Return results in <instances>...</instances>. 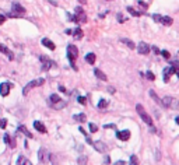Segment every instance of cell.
<instances>
[{
  "instance_id": "1",
  "label": "cell",
  "mask_w": 179,
  "mask_h": 165,
  "mask_svg": "<svg viewBox=\"0 0 179 165\" xmlns=\"http://www.w3.org/2000/svg\"><path fill=\"white\" fill-rule=\"evenodd\" d=\"M77 56H78V49H77L74 45H69V46H67V59H69V62H70L71 67H73L74 70H77L76 64H74Z\"/></svg>"
},
{
  "instance_id": "2",
  "label": "cell",
  "mask_w": 179,
  "mask_h": 165,
  "mask_svg": "<svg viewBox=\"0 0 179 165\" xmlns=\"http://www.w3.org/2000/svg\"><path fill=\"white\" fill-rule=\"evenodd\" d=\"M67 16H69V20L74 21V23H78V24H83V23L87 21V17H85V14H84L81 7H77L74 16H70V14H67Z\"/></svg>"
},
{
  "instance_id": "3",
  "label": "cell",
  "mask_w": 179,
  "mask_h": 165,
  "mask_svg": "<svg viewBox=\"0 0 179 165\" xmlns=\"http://www.w3.org/2000/svg\"><path fill=\"white\" fill-rule=\"evenodd\" d=\"M136 111H137V114L140 115V118L143 119V121L147 123L148 126H153V119H151V116L144 111V108H143V105H140V104H137L136 105Z\"/></svg>"
},
{
  "instance_id": "4",
  "label": "cell",
  "mask_w": 179,
  "mask_h": 165,
  "mask_svg": "<svg viewBox=\"0 0 179 165\" xmlns=\"http://www.w3.org/2000/svg\"><path fill=\"white\" fill-rule=\"evenodd\" d=\"M162 105L169 109H179V101L176 98H172V97H165L162 99Z\"/></svg>"
},
{
  "instance_id": "5",
  "label": "cell",
  "mask_w": 179,
  "mask_h": 165,
  "mask_svg": "<svg viewBox=\"0 0 179 165\" xmlns=\"http://www.w3.org/2000/svg\"><path fill=\"white\" fill-rule=\"evenodd\" d=\"M44 82H45V78H37V80H32V81H30L25 87H24V90H23V94H24V95H27L30 90L35 88V87H39V85H42Z\"/></svg>"
},
{
  "instance_id": "6",
  "label": "cell",
  "mask_w": 179,
  "mask_h": 165,
  "mask_svg": "<svg viewBox=\"0 0 179 165\" xmlns=\"http://www.w3.org/2000/svg\"><path fill=\"white\" fill-rule=\"evenodd\" d=\"M38 159L39 162H42V164H49L51 162V152L48 151L46 148H41L38 151Z\"/></svg>"
},
{
  "instance_id": "7",
  "label": "cell",
  "mask_w": 179,
  "mask_h": 165,
  "mask_svg": "<svg viewBox=\"0 0 179 165\" xmlns=\"http://www.w3.org/2000/svg\"><path fill=\"white\" fill-rule=\"evenodd\" d=\"M11 11H13V13L8 14L10 17H21L23 14L25 13V8L21 6V4H18V3H13V6H11Z\"/></svg>"
},
{
  "instance_id": "8",
  "label": "cell",
  "mask_w": 179,
  "mask_h": 165,
  "mask_svg": "<svg viewBox=\"0 0 179 165\" xmlns=\"http://www.w3.org/2000/svg\"><path fill=\"white\" fill-rule=\"evenodd\" d=\"M39 60L42 62V70H44V71H48L51 67H56V63L52 62L51 59L46 57L45 55H41V56H39Z\"/></svg>"
},
{
  "instance_id": "9",
  "label": "cell",
  "mask_w": 179,
  "mask_h": 165,
  "mask_svg": "<svg viewBox=\"0 0 179 165\" xmlns=\"http://www.w3.org/2000/svg\"><path fill=\"white\" fill-rule=\"evenodd\" d=\"M175 71H176V67H175V66H172V67H165L164 71H162V74H164V81L169 82V77H171V74H175Z\"/></svg>"
},
{
  "instance_id": "10",
  "label": "cell",
  "mask_w": 179,
  "mask_h": 165,
  "mask_svg": "<svg viewBox=\"0 0 179 165\" xmlns=\"http://www.w3.org/2000/svg\"><path fill=\"white\" fill-rule=\"evenodd\" d=\"M11 82H1L0 84V94L3 97H7L10 94V88H11Z\"/></svg>"
},
{
  "instance_id": "11",
  "label": "cell",
  "mask_w": 179,
  "mask_h": 165,
  "mask_svg": "<svg viewBox=\"0 0 179 165\" xmlns=\"http://www.w3.org/2000/svg\"><path fill=\"white\" fill-rule=\"evenodd\" d=\"M150 45L146 44V42H140L139 44V46H137V52L140 53V55H148L150 53Z\"/></svg>"
},
{
  "instance_id": "12",
  "label": "cell",
  "mask_w": 179,
  "mask_h": 165,
  "mask_svg": "<svg viewBox=\"0 0 179 165\" xmlns=\"http://www.w3.org/2000/svg\"><path fill=\"white\" fill-rule=\"evenodd\" d=\"M92 146L95 148L98 152H105L108 148H106V144L104 143V141H95V143H92Z\"/></svg>"
},
{
  "instance_id": "13",
  "label": "cell",
  "mask_w": 179,
  "mask_h": 165,
  "mask_svg": "<svg viewBox=\"0 0 179 165\" xmlns=\"http://www.w3.org/2000/svg\"><path fill=\"white\" fill-rule=\"evenodd\" d=\"M116 137H118L119 140H122V141H128V140L130 139V132H129V130L118 132V133H116Z\"/></svg>"
},
{
  "instance_id": "14",
  "label": "cell",
  "mask_w": 179,
  "mask_h": 165,
  "mask_svg": "<svg viewBox=\"0 0 179 165\" xmlns=\"http://www.w3.org/2000/svg\"><path fill=\"white\" fill-rule=\"evenodd\" d=\"M94 74H95V77H97V78H99L101 81H106V80H108L106 74L104 73L102 70H99V69H95V70H94Z\"/></svg>"
},
{
  "instance_id": "15",
  "label": "cell",
  "mask_w": 179,
  "mask_h": 165,
  "mask_svg": "<svg viewBox=\"0 0 179 165\" xmlns=\"http://www.w3.org/2000/svg\"><path fill=\"white\" fill-rule=\"evenodd\" d=\"M42 45H44V46H46L48 49H51V51H55V49H56V45L53 44L51 39H48V38L42 39Z\"/></svg>"
},
{
  "instance_id": "16",
  "label": "cell",
  "mask_w": 179,
  "mask_h": 165,
  "mask_svg": "<svg viewBox=\"0 0 179 165\" xmlns=\"http://www.w3.org/2000/svg\"><path fill=\"white\" fill-rule=\"evenodd\" d=\"M0 52H1V53H4V55H7L10 60H13V59H14L13 52H11V51H8V48H6L4 45H1V44H0Z\"/></svg>"
},
{
  "instance_id": "17",
  "label": "cell",
  "mask_w": 179,
  "mask_h": 165,
  "mask_svg": "<svg viewBox=\"0 0 179 165\" xmlns=\"http://www.w3.org/2000/svg\"><path fill=\"white\" fill-rule=\"evenodd\" d=\"M34 127L38 130L39 133H46V127H45V125L42 123V122L35 121V122H34Z\"/></svg>"
},
{
  "instance_id": "18",
  "label": "cell",
  "mask_w": 179,
  "mask_h": 165,
  "mask_svg": "<svg viewBox=\"0 0 179 165\" xmlns=\"http://www.w3.org/2000/svg\"><path fill=\"white\" fill-rule=\"evenodd\" d=\"M17 165H32L31 161L28 158H25L24 155H20L18 159H17Z\"/></svg>"
},
{
  "instance_id": "19",
  "label": "cell",
  "mask_w": 179,
  "mask_h": 165,
  "mask_svg": "<svg viewBox=\"0 0 179 165\" xmlns=\"http://www.w3.org/2000/svg\"><path fill=\"white\" fill-rule=\"evenodd\" d=\"M148 94H150V97H151V98H153V99H154L155 102H157L158 105H161V106H164V105H162V99H161V98H158V95H157V94L154 92L153 90H150V92H148Z\"/></svg>"
},
{
  "instance_id": "20",
  "label": "cell",
  "mask_w": 179,
  "mask_h": 165,
  "mask_svg": "<svg viewBox=\"0 0 179 165\" xmlns=\"http://www.w3.org/2000/svg\"><path fill=\"white\" fill-rule=\"evenodd\" d=\"M73 119H74V121H76V122H80V123H84V122L87 121V116H85V115H84V114H77V115H74V116H73Z\"/></svg>"
},
{
  "instance_id": "21",
  "label": "cell",
  "mask_w": 179,
  "mask_h": 165,
  "mask_svg": "<svg viewBox=\"0 0 179 165\" xmlns=\"http://www.w3.org/2000/svg\"><path fill=\"white\" fill-rule=\"evenodd\" d=\"M73 38L74 39H81L83 38V31H81V28H80V27H77L76 30L73 31Z\"/></svg>"
},
{
  "instance_id": "22",
  "label": "cell",
  "mask_w": 179,
  "mask_h": 165,
  "mask_svg": "<svg viewBox=\"0 0 179 165\" xmlns=\"http://www.w3.org/2000/svg\"><path fill=\"white\" fill-rule=\"evenodd\" d=\"M95 59H97L95 53H87V56H85V60H87V63H90V64L95 63Z\"/></svg>"
},
{
  "instance_id": "23",
  "label": "cell",
  "mask_w": 179,
  "mask_h": 165,
  "mask_svg": "<svg viewBox=\"0 0 179 165\" xmlns=\"http://www.w3.org/2000/svg\"><path fill=\"white\" fill-rule=\"evenodd\" d=\"M121 42H123V44L126 45V46H129L130 49H134V48H136V45L133 44V41H130V39H128V38H121Z\"/></svg>"
},
{
  "instance_id": "24",
  "label": "cell",
  "mask_w": 179,
  "mask_h": 165,
  "mask_svg": "<svg viewBox=\"0 0 179 165\" xmlns=\"http://www.w3.org/2000/svg\"><path fill=\"white\" fill-rule=\"evenodd\" d=\"M18 130L20 132H21V133H24L27 136V137H30V139H32V134H31V132H30V130H28V129H27L25 126H24V125H21V126L18 127Z\"/></svg>"
},
{
  "instance_id": "25",
  "label": "cell",
  "mask_w": 179,
  "mask_h": 165,
  "mask_svg": "<svg viewBox=\"0 0 179 165\" xmlns=\"http://www.w3.org/2000/svg\"><path fill=\"white\" fill-rule=\"evenodd\" d=\"M173 23V20L171 17H168V16H162V21H161V24H164V25H171Z\"/></svg>"
},
{
  "instance_id": "26",
  "label": "cell",
  "mask_w": 179,
  "mask_h": 165,
  "mask_svg": "<svg viewBox=\"0 0 179 165\" xmlns=\"http://www.w3.org/2000/svg\"><path fill=\"white\" fill-rule=\"evenodd\" d=\"M51 106L53 109H62V108H64V106H66V101H62V99H60L59 102L53 104V105H51Z\"/></svg>"
},
{
  "instance_id": "27",
  "label": "cell",
  "mask_w": 179,
  "mask_h": 165,
  "mask_svg": "<svg viewBox=\"0 0 179 165\" xmlns=\"http://www.w3.org/2000/svg\"><path fill=\"white\" fill-rule=\"evenodd\" d=\"M60 101V97L58 95V94H52L51 98H49V104L51 105H53V104H56V102Z\"/></svg>"
},
{
  "instance_id": "28",
  "label": "cell",
  "mask_w": 179,
  "mask_h": 165,
  "mask_svg": "<svg viewBox=\"0 0 179 165\" xmlns=\"http://www.w3.org/2000/svg\"><path fill=\"white\" fill-rule=\"evenodd\" d=\"M128 11L132 16H134V17H140V16H143V13L141 11H137V10H134L133 7H128Z\"/></svg>"
},
{
  "instance_id": "29",
  "label": "cell",
  "mask_w": 179,
  "mask_h": 165,
  "mask_svg": "<svg viewBox=\"0 0 179 165\" xmlns=\"http://www.w3.org/2000/svg\"><path fill=\"white\" fill-rule=\"evenodd\" d=\"M77 164H78V165H87V164H88V158H87L85 155H81L80 158L77 159Z\"/></svg>"
},
{
  "instance_id": "30",
  "label": "cell",
  "mask_w": 179,
  "mask_h": 165,
  "mask_svg": "<svg viewBox=\"0 0 179 165\" xmlns=\"http://www.w3.org/2000/svg\"><path fill=\"white\" fill-rule=\"evenodd\" d=\"M78 130H80V132H81V133L84 134V137H85V141H87L88 144H92V140H91V137H90L88 134L85 133V130H84L83 127H78Z\"/></svg>"
},
{
  "instance_id": "31",
  "label": "cell",
  "mask_w": 179,
  "mask_h": 165,
  "mask_svg": "<svg viewBox=\"0 0 179 165\" xmlns=\"http://www.w3.org/2000/svg\"><path fill=\"white\" fill-rule=\"evenodd\" d=\"M106 106H108V101H105V99H99V102H98V108L105 109Z\"/></svg>"
},
{
  "instance_id": "32",
  "label": "cell",
  "mask_w": 179,
  "mask_h": 165,
  "mask_svg": "<svg viewBox=\"0 0 179 165\" xmlns=\"http://www.w3.org/2000/svg\"><path fill=\"white\" fill-rule=\"evenodd\" d=\"M3 139H4V143H7V144H10V146H11V147H14V146H16V143H14L13 140L10 139V136H8V134H6V136H4Z\"/></svg>"
},
{
  "instance_id": "33",
  "label": "cell",
  "mask_w": 179,
  "mask_h": 165,
  "mask_svg": "<svg viewBox=\"0 0 179 165\" xmlns=\"http://www.w3.org/2000/svg\"><path fill=\"white\" fill-rule=\"evenodd\" d=\"M129 165H139V159H137V157H136V155H132V157H130Z\"/></svg>"
},
{
  "instance_id": "34",
  "label": "cell",
  "mask_w": 179,
  "mask_h": 165,
  "mask_svg": "<svg viewBox=\"0 0 179 165\" xmlns=\"http://www.w3.org/2000/svg\"><path fill=\"white\" fill-rule=\"evenodd\" d=\"M153 20L155 21V23L161 24V21H162V16H161V14H153Z\"/></svg>"
},
{
  "instance_id": "35",
  "label": "cell",
  "mask_w": 179,
  "mask_h": 165,
  "mask_svg": "<svg viewBox=\"0 0 179 165\" xmlns=\"http://www.w3.org/2000/svg\"><path fill=\"white\" fill-rule=\"evenodd\" d=\"M90 132L91 133H97L98 132V126H97L95 123H90Z\"/></svg>"
},
{
  "instance_id": "36",
  "label": "cell",
  "mask_w": 179,
  "mask_h": 165,
  "mask_svg": "<svg viewBox=\"0 0 179 165\" xmlns=\"http://www.w3.org/2000/svg\"><path fill=\"white\" fill-rule=\"evenodd\" d=\"M146 77H147L148 80H151V81L155 80V76H154V73H151V71H147V73H146Z\"/></svg>"
},
{
  "instance_id": "37",
  "label": "cell",
  "mask_w": 179,
  "mask_h": 165,
  "mask_svg": "<svg viewBox=\"0 0 179 165\" xmlns=\"http://www.w3.org/2000/svg\"><path fill=\"white\" fill-rule=\"evenodd\" d=\"M77 101L80 102L81 105H85V104H87V98H85V97H78V98H77Z\"/></svg>"
},
{
  "instance_id": "38",
  "label": "cell",
  "mask_w": 179,
  "mask_h": 165,
  "mask_svg": "<svg viewBox=\"0 0 179 165\" xmlns=\"http://www.w3.org/2000/svg\"><path fill=\"white\" fill-rule=\"evenodd\" d=\"M6 126H7V121L0 118V129H6Z\"/></svg>"
},
{
  "instance_id": "39",
  "label": "cell",
  "mask_w": 179,
  "mask_h": 165,
  "mask_svg": "<svg viewBox=\"0 0 179 165\" xmlns=\"http://www.w3.org/2000/svg\"><path fill=\"white\" fill-rule=\"evenodd\" d=\"M161 55L165 57V59H169V57H171V55H169V52H168V51H162V52H161Z\"/></svg>"
},
{
  "instance_id": "40",
  "label": "cell",
  "mask_w": 179,
  "mask_h": 165,
  "mask_svg": "<svg viewBox=\"0 0 179 165\" xmlns=\"http://www.w3.org/2000/svg\"><path fill=\"white\" fill-rule=\"evenodd\" d=\"M139 6H141L143 8H147L148 4H147V3H144V1H141V0H139Z\"/></svg>"
},
{
  "instance_id": "41",
  "label": "cell",
  "mask_w": 179,
  "mask_h": 165,
  "mask_svg": "<svg viewBox=\"0 0 179 165\" xmlns=\"http://www.w3.org/2000/svg\"><path fill=\"white\" fill-rule=\"evenodd\" d=\"M104 127H105V129H116L115 125H105Z\"/></svg>"
},
{
  "instance_id": "42",
  "label": "cell",
  "mask_w": 179,
  "mask_h": 165,
  "mask_svg": "<svg viewBox=\"0 0 179 165\" xmlns=\"http://www.w3.org/2000/svg\"><path fill=\"white\" fill-rule=\"evenodd\" d=\"M4 21H6V17H4V16H1V14H0V24H3V23H4Z\"/></svg>"
},
{
  "instance_id": "43",
  "label": "cell",
  "mask_w": 179,
  "mask_h": 165,
  "mask_svg": "<svg viewBox=\"0 0 179 165\" xmlns=\"http://www.w3.org/2000/svg\"><path fill=\"white\" fill-rule=\"evenodd\" d=\"M111 162V158L109 157H105V159H104V164H109Z\"/></svg>"
},
{
  "instance_id": "44",
  "label": "cell",
  "mask_w": 179,
  "mask_h": 165,
  "mask_svg": "<svg viewBox=\"0 0 179 165\" xmlns=\"http://www.w3.org/2000/svg\"><path fill=\"white\" fill-rule=\"evenodd\" d=\"M118 20H119L121 23H123V21H125V18L122 17V14H118Z\"/></svg>"
},
{
  "instance_id": "45",
  "label": "cell",
  "mask_w": 179,
  "mask_h": 165,
  "mask_svg": "<svg viewBox=\"0 0 179 165\" xmlns=\"http://www.w3.org/2000/svg\"><path fill=\"white\" fill-rule=\"evenodd\" d=\"M113 165H126V162H125V161H118V162Z\"/></svg>"
},
{
  "instance_id": "46",
  "label": "cell",
  "mask_w": 179,
  "mask_h": 165,
  "mask_svg": "<svg viewBox=\"0 0 179 165\" xmlns=\"http://www.w3.org/2000/svg\"><path fill=\"white\" fill-rule=\"evenodd\" d=\"M153 51L155 52V53H161V52H160V49H158L157 46H153Z\"/></svg>"
},
{
  "instance_id": "47",
  "label": "cell",
  "mask_w": 179,
  "mask_h": 165,
  "mask_svg": "<svg viewBox=\"0 0 179 165\" xmlns=\"http://www.w3.org/2000/svg\"><path fill=\"white\" fill-rule=\"evenodd\" d=\"M108 91H109V92H111V94H113V92H115V88H113V87H109V88H108Z\"/></svg>"
},
{
  "instance_id": "48",
  "label": "cell",
  "mask_w": 179,
  "mask_h": 165,
  "mask_svg": "<svg viewBox=\"0 0 179 165\" xmlns=\"http://www.w3.org/2000/svg\"><path fill=\"white\" fill-rule=\"evenodd\" d=\"M59 90H60L62 92H66V88H64L63 85H59Z\"/></svg>"
},
{
  "instance_id": "49",
  "label": "cell",
  "mask_w": 179,
  "mask_h": 165,
  "mask_svg": "<svg viewBox=\"0 0 179 165\" xmlns=\"http://www.w3.org/2000/svg\"><path fill=\"white\" fill-rule=\"evenodd\" d=\"M175 74H176V76L179 77V69H178V67H176V71H175Z\"/></svg>"
},
{
  "instance_id": "50",
  "label": "cell",
  "mask_w": 179,
  "mask_h": 165,
  "mask_svg": "<svg viewBox=\"0 0 179 165\" xmlns=\"http://www.w3.org/2000/svg\"><path fill=\"white\" fill-rule=\"evenodd\" d=\"M175 122H176V123L179 125V116H176V118H175Z\"/></svg>"
}]
</instances>
